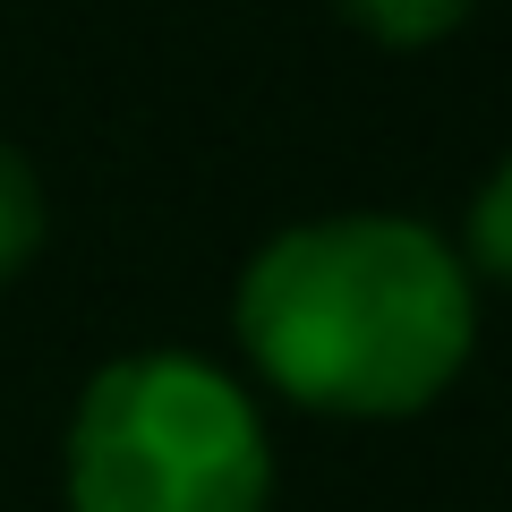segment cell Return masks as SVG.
Returning a JSON list of instances; mask_svg holds the SVG:
<instances>
[{
  "label": "cell",
  "instance_id": "obj_1",
  "mask_svg": "<svg viewBox=\"0 0 512 512\" xmlns=\"http://www.w3.org/2000/svg\"><path fill=\"white\" fill-rule=\"evenodd\" d=\"M478 291L461 248L410 214H333L256 248L239 274V342L308 410L402 419L461 376Z\"/></svg>",
  "mask_w": 512,
  "mask_h": 512
},
{
  "label": "cell",
  "instance_id": "obj_2",
  "mask_svg": "<svg viewBox=\"0 0 512 512\" xmlns=\"http://www.w3.org/2000/svg\"><path fill=\"white\" fill-rule=\"evenodd\" d=\"M274 453L248 393L188 350H137L86 384L69 512H265Z\"/></svg>",
  "mask_w": 512,
  "mask_h": 512
},
{
  "label": "cell",
  "instance_id": "obj_3",
  "mask_svg": "<svg viewBox=\"0 0 512 512\" xmlns=\"http://www.w3.org/2000/svg\"><path fill=\"white\" fill-rule=\"evenodd\" d=\"M342 18L384 52H427L470 18V0H342Z\"/></svg>",
  "mask_w": 512,
  "mask_h": 512
},
{
  "label": "cell",
  "instance_id": "obj_4",
  "mask_svg": "<svg viewBox=\"0 0 512 512\" xmlns=\"http://www.w3.org/2000/svg\"><path fill=\"white\" fill-rule=\"evenodd\" d=\"M43 248V188L18 146H0V282L26 274V256Z\"/></svg>",
  "mask_w": 512,
  "mask_h": 512
},
{
  "label": "cell",
  "instance_id": "obj_5",
  "mask_svg": "<svg viewBox=\"0 0 512 512\" xmlns=\"http://www.w3.org/2000/svg\"><path fill=\"white\" fill-rule=\"evenodd\" d=\"M461 265H478V274H495L512 291V154L495 163V180L478 188V205H470V256Z\"/></svg>",
  "mask_w": 512,
  "mask_h": 512
}]
</instances>
